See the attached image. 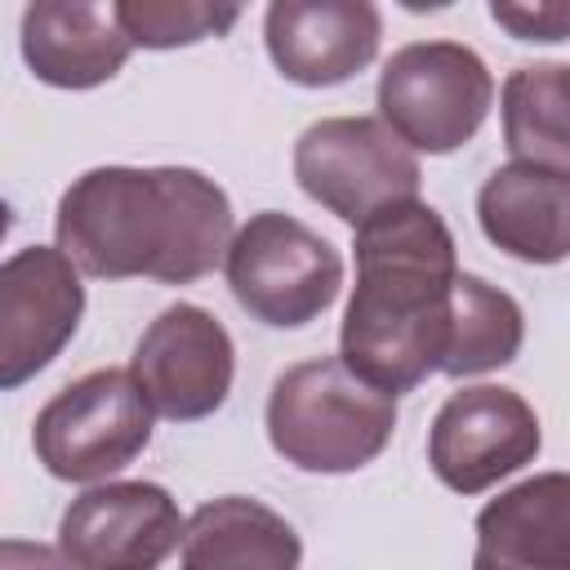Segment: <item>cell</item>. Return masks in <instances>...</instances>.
<instances>
[{"label": "cell", "instance_id": "cell-5", "mask_svg": "<svg viewBox=\"0 0 570 570\" xmlns=\"http://www.w3.org/2000/svg\"><path fill=\"white\" fill-rule=\"evenodd\" d=\"M151 414L129 370H94L40 405L31 450L53 481L94 485L151 445Z\"/></svg>", "mask_w": 570, "mask_h": 570}, {"label": "cell", "instance_id": "cell-15", "mask_svg": "<svg viewBox=\"0 0 570 570\" xmlns=\"http://www.w3.org/2000/svg\"><path fill=\"white\" fill-rule=\"evenodd\" d=\"M472 570H570V472H539L490 499Z\"/></svg>", "mask_w": 570, "mask_h": 570}, {"label": "cell", "instance_id": "cell-14", "mask_svg": "<svg viewBox=\"0 0 570 570\" xmlns=\"http://www.w3.org/2000/svg\"><path fill=\"white\" fill-rule=\"evenodd\" d=\"M476 223L517 263L552 267L570 258V174L548 165H499L476 191Z\"/></svg>", "mask_w": 570, "mask_h": 570}, {"label": "cell", "instance_id": "cell-21", "mask_svg": "<svg viewBox=\"0 0 570 570\" xmlns=\"http://www.w3.org/2000/svg\"><path fill=\"white\" fill-rule=\"evenodd\" d=\"M0 570H71L62 548L49 543H27V539H4L0 543Z\"/></svg>", "mask_w": 570, "mask_h": 570}, {"label": "cell", "instance_id": "cell-18", "mask_svg": "<svg viewBox=\"0 0 570 570\" xmlns=\"http://www.w3.org/2000/svg\"><path fill=\"white\" fill-rule=\"evenodd\" d=\"M525 343V312L512 294L499 285L459 272L454 281V303H450V347L441 361V374L450 379H472L490 374L517 361Z\"/></svg>", "mask_w": 570, "mask_h": 570}, {"label": "cell", "instance_id": "cell-19", "mask_svg": "<svg viewBox=\"0 0 570 570\" xmlns=\"http://www.w3.org/2000/svg\"><path fill=\"white\" fill-rule=\"evenodd\" d=\"M116 18L134 49H178L209 36H227L240 18L236 4H200V0H120Z\"/></svg>", "mask_w": 570, "mask_h": 570}, {"label": "cell", "instance_id": "cell-2", "mask_svg": "<svg viewBox=\"0 0 570 570\" xmlns=\"http://www.w3.org/2000/svg\"><path fill=\"white\" fill-rule=\"evenodd\" d=\"M356 285L338 325V361L387 396L441 374L459 254L445 218L423 200L379 209L352 232Z\"/></svg>", "mask_w": 570, "mask_h": 570}, {"label": "cell", "instance_id": "cell-3", "mask_svg": "<svg viewBox=\"0 0 570 570\" xmlns=\"http://www.w3.org/2000/svg\"><path fill=\"white\" fill-rule=\"evenodd\" d=\"M392 432L396 396L356 379L338 356L298 361L267 392V441L298 472H361L387 450Z\"/></svg>", "mask_w": 570, "mask_h": 570}, {"label": "cell", "instance_id": "cell-13", "mask_svg": "<svg viewBox=\"0 0 570 570\" xmlns=\"http://www.w3.org/2000/svg\"><path fill=\"white\" fill-rule=\"evenodd\" d=\"M22 62L40 85L94 89L107 85L134 53L116 4L89 0H40L22 9Z\"/></svg>", "mask_w": 570, "mask_h": 570}, {"label": "cell", "instance_id": "cell-12", "mask_svg": "<svg viewBox=\"0 0 570 570\" xmlns=\"http://www.w3.org/2000/svg\"><path fill=\"white\" fill-rule=\"evenodd\" d=\"M263 40L289 85L330 89L374 62L383 18L370 0H276L267 4Z\"/></svg>", "mask_w": 570, "mask_h": 570}, {"label": "cell", "instance_id": "cell-8", "mask_svg": "<svg viewBox=\"0 0 570 570\" xmlns=\"http://www.w3.org/2000/svg\"><path fill=\"white\" fill-rule=\"evenodd\" d=\"M543 428L534 405L499 383L459 387L428 428V468L454 494H481L534 463Z\"/></svg>", "mask_w": 570, "mask_h": 570}, {"label": "cell", "instance_id": "cell-20", "mask_svg": "<svg viewBox=\"0 0 570 570\" xmlns=\"http://www.w3.org/2000/svg\"><path fill=\"white\" fill-rule=\"evenodd\" d=\"M490 18L503 31H512V40H543V45L570 40V4H557V0L548 4H499L494 0Z\"/></svg>", "mask_w": 570, "mask_h": 570}, {"label": "cell", "instance_id": "cell-6", "mask_svg": "<svg viewBox=\"0 0 570 570\" xmlns=\"http://www.w3.org/2000/svg\"><path fill=\"white\" fill-rule=\"evenodd\" d=\"M223 272L232 298L272 330L312 325L343 289V254L281 209H263L236 227Z\"/></svg>", "mask_w": 570, "mask_h": 570}, {"label": "cell", "instance_id": "cell-4", "mask_svg": "<svg viewBox=\"0 0 570 570\" xmlns=\"http://www.w3.org/2000/svg\"><path fill=\"white\" fill-rule=\"evenodd\" d=\"M494 102L485 58L459 40L401 45L379 71V120L428 156H450L476 138Z\"/></svg>", "mask_w": 570, "mask_h": 570}, {"label": "cell", "instance_id": "cell-7", "mask_svg": "<svg viewBox=\"0 0 570 570\" xmlns=\"http://www.w3.org/2000/svg\"><path fill=\"white\" fill-rule=\"evenodd\" d=\"M294 178L307 200L352 232L387 205L419 200V156L379 116H325L294 142Z\"/></svg>", "mask_w": 570, "mask_h": 570}, {"label": "cell", "instance_id": "cell-17", "mask_svg": "<svg viewBox=\"0 0 570 570\" xmlns=\"http://www.w3.org/2000/svg\"><path fill=\"white\" fill-rule=\"evenodd\" d=\"M499 107L512 160L570 174V62H525L508 71Z\"/></svg>", "mask_w": 570, "mask_h": 570}, {"label": "cell", "instance_id": "cell-9", "mask_svg": "<svg viewBox=\"0 0 570 570\" xmlns=\"http://www.w3.org/2000/svg\"><path fill=\"white\" fill-rule=\"evenodd\" d=\"M129 374L160 419L196 423L227 405L236 379V343L214 312L196 303H169L142 330Z\"/></svg>", "mask_w": 570, "mask_h": 570}, {"label": "cell", "instance_id": "cell-11", "mask_svg": "<svg viewBox=\"0 0 570 570\" xmlns=\"http://www.w3.org/2000/svg\"><path fill=\"white\" fill-rule=\"evenodd\" d=\"M187 521L156 481H102L71 499L58 548L71 570H160L183 548Z\"/></svg>", "mask_w": 570, "mask_h": 570}, {"label": "cell", "instance_id": "cell-10", "mask_svg": "<svg viewBox=\"0 0 570 570\" xmlns=\"http://www.w3.org/2000/svg\"><path fill=\"white\" fill-rule=\"evenodd\" d=\"M85 316L80 267L58 245H22L0 267V387L13 392L62 356Z\"/></svg>", "mask_w": 570, "mask_h": 570}, {"label": "cell", "instance_id": "cell-1", "mask_svg": "<svg viewBox=\"0 0 570 570\" xmlns=\"http://www.w3.org/2000/svg\"><path fill=\"white\" fill-rule=\"evenodd\" d=\"M53 236L80 276L191 285L227 263L236 227L227 191L200 169L98 165L62 191Z\"/></svg>", "mask_w": 570, "mask_h": 570}, {"label": "cell", "instance_id": "cell-16", "mask_svg": "<svg viewBox=\"0 0 570 570\" xmlns=\"http://www.w3.org/2000/svg\"><path fill=\"white\" fill-rule=\"evenodd\" d=\"M183 570H298L303 539L267 503L245 494H223L187 517Z\"/></svg>", "mask_w": 570, "mask_h": 570}]
</instances>
